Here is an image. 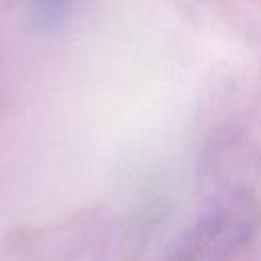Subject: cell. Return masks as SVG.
<instances>
[{
    "label": "cell",
    "mask_w": 261,
    "mask_h": 261,
    "mask_svg": "<svg viewBox=\"0 0 261 261\" xmlns=\"http://www.w3.org/2000/svg\"><path fill=\"white\" fill-rule=\"evenodd\" d=\"M31 2L37 22L45 29H55L67 18L75 0H31Z\"/></svg>",
    "instance_id": "cell-1"
}]
</instances>
